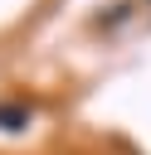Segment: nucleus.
Segmentation results:
<instances>
[{
    "label": "nucleus",
    "instance_id": "obj_1",
    "mask_svg": "<svg viewBox=\"0 0 151 155\" xmlns=\"http://www.w3.org/2000/svg\"><path fill=\"white\" fill-rule=\"evenodd\" d=\"M29 126V107L24 102H0V131H24Z\"/></svg>",
    "mask_w": 151,
    "mask_h": 155
}]
</instances>
